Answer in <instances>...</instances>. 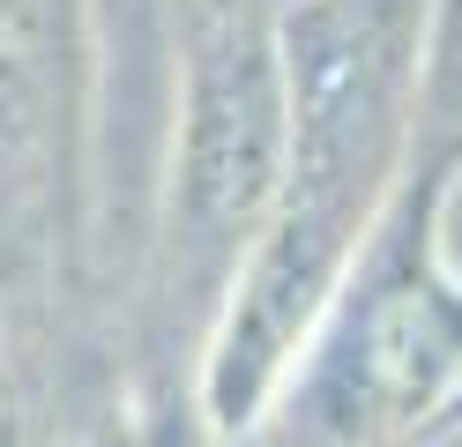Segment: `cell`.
<instances>
[{
  "label": "cell",
  "mask_w": 462,
  "mask_h": 447,
  "mask_svg": "<svg viewBox=\"0 0 462 447\" xmlns=\"http://www.w3.org/2000/svg\"><path fill=\"white\" fill-rule=\"evenodd\" d=\"M112 447H187V440H171V433H127V440H112Z\"/></svg>",
  "instance_id": "obj_3"
},
{
  "label": "cell",
  "mask_w": 462,
  "mask_h": 447,
  "mask_svg": "<svg viewBox=\"0 0 462 447\" xmlns=\"http://www.w3.org/2000/svg\"><path fill=\"white\" fill-rule=\"evenodd\" d=\"M291 157L283 30L262 0H201L187 45V127H180V209L171 231L201 261L231 268L269 224Z\"/></svg>",
  "instance_id": "obj_1"
},
{
  "label": "cell",
  "mask_w": 462,
  "mask_h": 447,
  "mask_svg": "<svg viewBox=\"0 0 462 447\" xmlns=\"http://www.w3.org/2000/svg\"><path fill=\"white\" fill-rule=\"evenodd\" d=\"M462 373V284L432 268H395L351 298L321 366L299 387V417L313 440L358 447L425 417Z\"/></svg>",
  "instance_id": "obj_2"
}]
</instances>
